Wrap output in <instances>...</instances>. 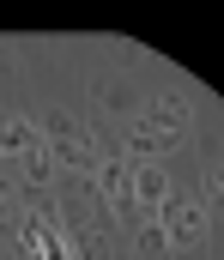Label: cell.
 <instances>
[{
  "label": "cell",
  "instance_id": "obj_7",
  "mask_svg": "<svg viewBox=\"0 0 224 260\" xmlns=\"http://www.w3.org/2000/svg\"><path fill=\"white\" fill-rule=\"evenodd\" d=\"M24 182H30V194H43V188L55 182V151H49V145H37V151L24 157Z\"/></svg>",
  "mask_w": 224,
  "mask_h": 260
},
{
  "label": "cell",
  "instance_id": "obj_6",
  "mask_svg": "<svg viewBox=\"0 0 224 260\" xmlns=\"http://www.w3.org/2000/svg\"><path fill=\"white\" fill-rule=\"evenodd\" d=\"M164 200H170V176L157 164H134V206H151L157 212Z\"/></svg>",
  "mask_w": 224,
  "mask_h": 260
},
{
  "label": "cell",
  "instance_id": "obj_3",
  "mask_svg": "<svg viewBox=\"0 0 224 260\" xmlns=\"http://www.w3.org/2000/svg\"><path fill=\"white\" fill-rule=\"evenodd\" d=\"M18 254L24 260H73V242H67V230L49 224V212H30L18 224Z\"/></svg>",
  "mask_w": 224,
  "mask_h": 260
},
{
  "label": "cell",
  "instance_id": "obj_9",
  "mask_svg": "<svg viewBox=\"0 0 224 260\" xmlns=\"http://www.w3.org/2000/svg\"><path fill=\"white\" fill-rule=\"evenodd\" d=\"M67 242H73V260H103V236H97V230H79Z\"/></svg>",
  "mask_w": 224,
  "mask_h": 260
},
{
  "label": "cell",
  "instance_id": "obj_8",
  "mask_svg": "<svg viewBox=\"0 0 224 260\" xmlns=\"http://www.w3.org/2000/svg\"><path fill=\"white\" fill-rule=\"evenodd\" d=\"M206 212H218V224H224V164H212V170H206Z\"/></svg>",
  "mask_w": 224,
  "mask_h": 260
},
{
  "label": "cell",
  "instance_id": "obj_4",
  "mask_svg": "<svg viewBox=\"0 0 224 260\" xmlns=\"http://www.w3.org/2000/svg\"><path fill=\"white\" fill-rule=\"evenodd\" d=\"M91 182L103 188V200H109L115 212H121V206H134V157H103Z\"/></svg>",
  "mask_w": 224,
  "mask_h": 260
},
{
  "label": "cell",
  "instance_id": "obj_1",
  "mask_svg": "<svg viewBox=\"0 0 224 260\" xmlns=\"http://www.w3.org/2000/svg\"><path fill=\"white\" fill-rule=\"evenodd\" d=\"M188 127H194V109H188L182 97H157V103H146V115L127 127V151H134V164L176 151V145L188 139Z\"/></svg>",
  "mask_w": 224,
  "mask_h": 260
},
{
  "label": "cell",
  "instance_id": "obj_2",
  "mask_svg": "<svg viewBox=\"0 0 224 260\" xmlns=\"http://www.w3.org/2000/svg\"><path fill=\"white\" fill-rule=\"evenodd\" d=\"M157 224H164V236H170V248H194L206 230H212V212H206V200L200 194H176L157 206Z\"/></svg>",
  "mask_w": 224,
  "mask_h": 260
},
{
  "label": "cell",
  "instance_id": "obj_10",
  "mask_svg": "<svg viewBox=\"0 0 224 260\" xmlns=\"http://www.w3.org/2000/svg\"><path fill=\"white\" fill-rule=\"evenodd\" d=\"M140 248H146V254H170V236H164V224H157V218L140 224Z\"/></svg>",
  "mask_w": 224,
  "mask_h": 260
},
{
  "label": "cell",
  "instance_id": "obj_5",
  "mask_svg": "<svg viewBox=\"0 0 224 260\" xmlns=\"http://www.w3.org/2000/svg\"><path fill=\"white\" fill-rule=\"evenodd\" d=\"M37 145H43V127L30 115H6L0 121V157H30Z\"/></svg>",
  "mask_w": 224,
  "mask_h": 260
},
{
  "label": "cell",
  "instance_id": "obj_11",
  "mask_svg": "<svg viewBox=\"0 0 224 260\" xmlns=\"http://www.w3.org/2000/svg\"><path fill=\"white\" fill-rule=\"evenodd\" d=\"M0 212H6V188H0Z\"/></svg>",
  "mask_w": 224,
  "mask_h": 260
}]
</instances>
